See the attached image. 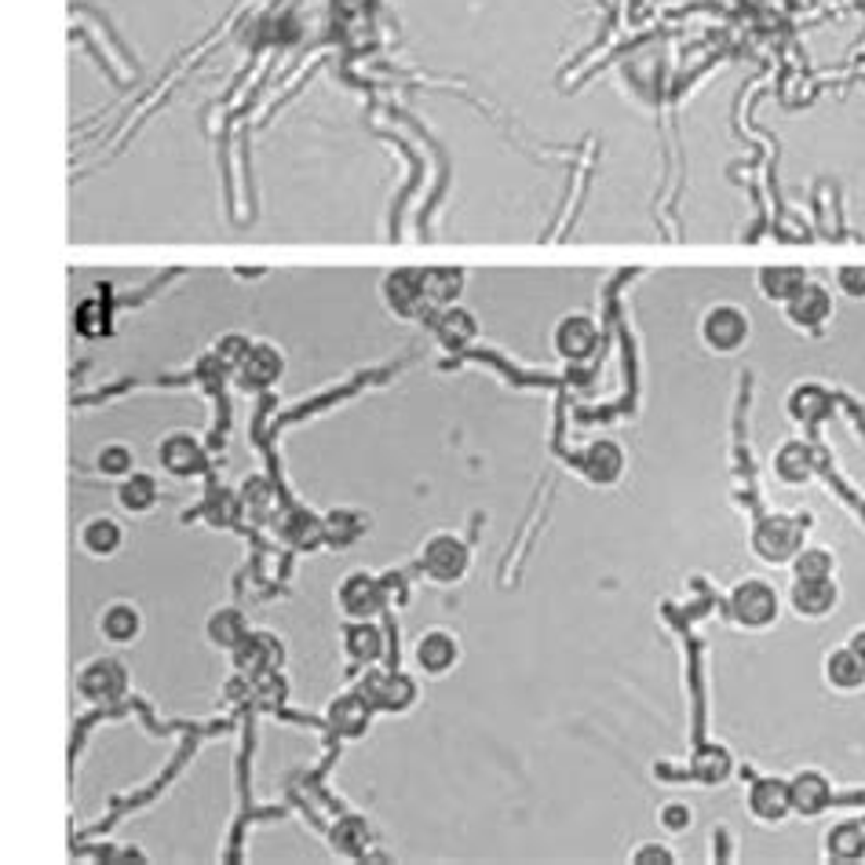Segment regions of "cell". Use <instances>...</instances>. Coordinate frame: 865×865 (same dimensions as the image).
<instances>
[{"mask_svg":"<svg viewBox=\"0 0 865 865\" xmlns=\"http://www.w3.org/2000/svg\"><path fill=\"white\" fill-rule=\"evenodd\" d=\"M464 285V275L456 267H435V270H424V293L431 304H446V300H453L461 293Z\"/></svg>","mask_w":865,"mask_h":865,"instance_id":"cell-31","label":"cell"},{"mask_svg":"<svg viewBox=\"0 0 865 865\" xmlns=\"http://www.w3.org/2000/svg\"><path fill=\"white\" fill-rule=\"evenodd\" d=\"M343 650L358 665H377L383 654V632L373 621H351L343 629Z\"/></svg>","mask_w":865,"mask_h":865,"instance_id":"cell-23","label":"cell"},{"mask_svg":"<svg viewBox=\"0 0 865 865\" xmlns=\"http://www.w3.org/2000/svg\"><path fill=\"white\" fill-rule=\"evenodd\" d=\"M77 540L92 559H110V556H118L124 545V529L113 515H92L85 519V526H81Z\"/></svg>","mask_w":865,"mask_h":865,"instance_id":"cell-17","label":"cell"},{"mask_svg":"<svg viewBox=\"0 0 865 865\" xmlns=\"http://www.w3.org/2000/svg\"><path fill=\"white\" fill-rule=\"evenodd\" d=\"M205 635H208V643H212L216 650H237V646L248 639V621H245L242 610L220 607V610L208 613Z\"/></svg>","mask_w":865,"mask_h":865,"instance_id":"cell-20","label":"cell"},{"mask_svg":"<svg viewBox=\"0 0 865 865\" xmlns=\"http://www.w3.org/2000/svg\"><path fill=\"white\" fill-rule=\"evenodd\" d=\"M789 566L796 577H832L837 573V559H832L829 548H800Z\"/></svg>","mask_w":865,"mask_h":865,"instance_id":"cell-32","label":"cell"},{"mask_svg":"<svg viewBox=\"0 0 865 865\" xmlns=\"http://www.w3.org/2000/svg\"><path fill=\"white\" fill-rule=\"evenodd\" d=\"M110 318V310L99 304V300H88V304H81V310H77V326H81V332H85V337H99L102 332V326H96V321H107ZM110 326V321H107Z\"/></svg>","mask_w":865,"mask_h":865,"instance_id":"cell-37","label":"cell"},{"mask_svg":"<svg viewBox=\"0 0 865 865\" xmlns=\"http://www.w3.org/2000/svg\"><path fill=\"white\" fill-rule=\"evenodd\" d=\"M702 337H705V343L712 351L731 354V351H738L748 340V315L742 307H734V304H719V307H712L705 315Z\"/></svg>","mask_w":865,"mask_h":865,"instance_id":"cell-6","label":"cell"},{"mask_svg":"<svg viewBox=\"0 0 865 865\" xmlns=\"http://www.w3.org/2000/svg\"><path fill=\"white\" fill-rule=\"evenodd\" d=\"M632 862L635 865H672L675 854L665 848V843H639V851H632Z\"/></svg>","mask_w":865,"mask_h":865,"instance_id":"cell-38","label":"cell"},{"mask_svg":"<svg viewBox=\"0 0 865 865\" xmlns=\"http://www.w3.org/2000/svg\"><path fill=\"white\" fill-rule=\"evenodd\" d=\"M727 610L731 618L748 632H764L778 621L781 613V599L778 588L764 577H745L731 588V599H727Z\"/></svg>","mask_w":865,"mask_h":865,"instance_id":"cell-2","label":"cell"},{"mask_svg":"<svg viewBox=\"0 0 865 865\" xmlns=\"http://www.w3.org/2000/svg\"><path fill=\"white\" fill-rule=\"evenodd\" d=\"M237 373H242L245 388H275L285 373V358L275 343H248L245 358L237 362Z\"/></svg>","mask_w":865,"mask_h":865,"instance_id":"cell-11","label":"cell"},{"mask_svg":"<svg viewBox=\"0 0 865 865\" xmlns=\"http://www.w3.org/2000/svg\"><path fill=\"white\" fill-rule=\"evenodd\" d=\"M826 858L829 862L865 858V829L858 821H837V826L826 832Z\"/></svg>","mask_w":865,"mask_h":865,"instance_id":"cell-26","label":"cell"},{"mask_svg":"<svg viewBox=\"0 0 865 865\" xmlns=\"http://www.w3.org/2000/svg\"><path fill=\"white\" fill-rule=\"evenodd\" d=\"M745 807L759 826H778L792 815V796H789V781L781 778H759L748 785Z\"/></svg>","mask_w":865,"mask_h":865,"instance_id":"cell-9","label":"cell"},{"mask_svg":"<svg viewBox=\"0 0 865 865\" xmlns=\"http://www.w3.org/2000/svg\"><path fill=\"white\" fill-rule=\"evenodd\" d=\"M337 607L348 621H373L388 610V592L383 581L369 570H351L337 585Z\"/></svg>","mask_w":865,"mask_h":865,"instance_id":"cell-4","label":"cell"},{"mask_svg":"<svg viewBox=\"0 0 865 865\" xmlns=\"http://www.w3.org/2000/svg\"><path fill=\"white\" fill-rule=\"evenodd\" d=\"M413 661H416V669L427 675H446L456 661H461V643H456V635L446 629H427L413 646Z\"/></svg>","mask_w":865,"mask_h":865,"instance_id":"cell-10","label":"cell"},{"mask_svg":"<svg viewBox=\"0 0 865 865\" xmlns=\"http://www.w3.org/2000/svg\"><path fill=\"white\" fill-rule=\"evenodd\" d=\"M862 515H865V504H862Z\"/></svg>","mask_w":865,"mask_h":865,"instance_id":"cell-41","label":"cell"},{"mask_svg":"<svg viewBox=\"0 0 865 865\" xmlns=\"http://www.w3.org/2000/svg\"><path fill=\"white\" fill-rule=\"evenodd\" d=\"M143 632V613L132 607V602H110L107 610L99 613V635L107 643H118V646H129L135 643V635Z\"/></svg>","mask_w":865,"mask_h":865,"instance_id":"cell-19","label":"cell"},{"mask_svg":"<svg viewBox=\"0 0 865 865\" xmlns=\"http://www.w3.org/2000/svg\"><path fill=\"white\" fill-rule=\"evenodd\" d=\"M789 796H792V811L796 815H821L829 804H832V785L826 775H818V770H800V775L789 778Z\"/></svg>","mask_w":865,"mask_h":865,"instance_id":"cell-13","label":"cell"},{"mask_svg":"<svg viewBox=\"0 0 865 865\" xmlns=\"http://www.w3.org/2000/svg\"><path fill=\"white\" fill-rule=\"evenodd\" d=\"M158 461L172 478H197V475H205L208 453H205V446L197 442V435L175 431L158 446Z\"/></svg>","mask_w":865,"mask_h":865,"instance_id":"cell-7","label":"cell"},{"mask_svg":"<svg viewBox=\"0 0 865 865\" xmlns=\"http://www.w3.org/2000/svg\"><path fill=\"white\" fill-rule=\"evenodd\" d=\"M789 410H792V416H796V421L811 424V421H818V416L826 413V394H821L818 388H800L789 399Z\"/></svg>","mask_w":865,"mask_h":865,"instance_id":"cell-36","label":"cell"},{"mask_svg":"<svg viewBox=\"0 0 865 865\" xmlns=\"http://www.w3.org/2000/svg\"><path fill=\"white\" fill-rule=\"evenodd\" d=\"M826 683L832 691H862L865 686V665L858 661V654L851 650V646H840V650H832L826 658Z\"/></svg>","mask_w":865,"mask_h":865,"instance_id":"cell-24","label":"cell"},{"mask_svg":"<svg viewBox=\"0 0 865 865\" xmlns=\"http://www.w3.org/2000/svg\"><path fill=\"white\" fill-rule=\"evenodd\" d=\"M596 340H599L596 321H592L588 315H566L556 326V337H551L559 358H570V362L588 358V354L596 351Z\"/></svg>","mask_w":865,"mask_h":865,"instance_id":"cell-12","label":"cell"},{"mask_svg":"<svg viewBox=\"0 0 865 865\" xmlns=\"http://www.w3.org/2000/svg\"><path fill=\"white\" fill-rule=\"evenodd\" d=\"M775 475L781 478V483H789V486L807 483V478L815 475V450H811L804 439L785 442L775 453Z\"/></svg>","mask_w":865,"mask_h":865,"instance_id":"cell-22","label":"cell"},{"mask_svg":"<svg viewBox=\"0 0 865 865\" xmlns=\"http://www.w3.org/2000/svg\"><path fill=\"white\" fill-rule=\"evenodd\" d=\"M281 537L293 548H318L326 540V519L310 512H289L281 519Z\"/></svg>","mask_w":865,"mask_h":865,"instance_id":"cell-27","label":"cell"},{"mask_svg":"<svg viewBox=\"0 0 865 865\" xmlns=\"http://www.w3.org/2000/svg\"><path fill=\"white\" fill-rule=\"evenodd\" d=\"M439 337L450 343V348H461L475 337V321L472 315H464V310H446L442 321H439Z\"/></svg>","mask_w":865,"mask_h":865,"instance_id":"cell-33","label":"cell"},{"mask_svg":"<svg viewBox=\"0 0 865 865\" xmlns=\"http://www.w3.org/2000/svg\"><path fill=\"white\" fill-rule=\"evenodd\" d=\"M804 515H764L748 537L756 559L770 562V566H785V562L796 559V551L804 548Z\"/></svg>","mask_w":865,"mask_h":865,"instance_id":"cell-1","label":"cell"},{"mask_svg":"<svg viewBox=\"0 0 865 865\" xmlns=\"http://www.w3.org/2000/svg\"><path fill=\"white\" fill-rule=\"evenodd\" d=\"M366 534H369V515L351 512V508H340V512L326 515V540H329V545L348 548V545L362 540Z\"/></svg>","mask_w":865,"mask_h":865,"instance_id":"cell-29","label":"cell"},{"mask_svg":"<svg viewBox=\"0 0 865 865\" xmlns=\"http://www.w3.org/2000/svg\"><path fill=\"white\" fill-rule=\"evenodd\" d=\"M366 697L373 708H383V712H405L416 702V686L399 672H377L366 686Z\"/></svg>","mask_w":865,"mask_h":865,"instance_id":"cell-15","label":"cell"},{"mask_svg":"<svg viewBox=\"0 0 865 865\" xmlns=\"http://www.w3.org/2000/svg\"><path fill=\"white\" fill-rule=\"evenodd\" d=\"M848 646H851L854 654H858V661L865 665V629H854V632H851V639H848Z\"/></svg>","mask_w":865,"mask_h":865,"instance_id":"cell-40","label":"cell"},{"mask_svg":"<svg viewBox=\"0 0 865 865\" xmlns=\"http://www.w3.org/2000/svg\"><path fill=\"white\" fill-rule=\"evenodd\" d=\"M807 285V275L804 270H796V267H764L759 270V293H764L767 300H792L800 293V289Z\"/></svg>","mask_w":865,"mask_h":865,"instance_id":"cell-28","label":"cell"},{"mask_svg":"<svg viewBox=\"0 0 865 865\" xmlns=\"http://www.w3.org/2000/svg\"><path fill=\"white\" fill-rule=\"evenodd\" d=\"M383 296L399 315H416L424 304H431L424 293V270H394L383 281Z\"/></svg>","mask_w":865,"mask_h":865,"instance_id":"cell-18","label":"cell"},{"mask_svg":"<svg viewBox=\"0 0 865 865\" xmlns=\"http://www.w3.org/2000/svg\"><path fill=\"white\" fill-rule=\"evenodd\" d=\"M581 472H585L596 486H613L624 475V453L618 442L599 439L581 453Z\"/></svg>","mask_w":865,"mask_h":865,"instance_id":"cell-16","label":"cell"},{"mask_svg":"<svg viewBox=\"0 0 865 865\" xmlns=\"http://www.w3.org/2000/svg\"><path fill=\"white\" fill-rule=\"evenodd\" d=\"M124 686H129V672H124V665L113 658H92L85 661V669L77 672V691L96 705L118 702L124 694Z\"/></svg>","mask_w":865,"mask_h":865,"instance_id":"cell-5","label":"cell"},{"mask_svg":"<svg viewBox=\"0 0 865 865\" xmlns=\"http://www.w3.org/2000/svg\"><path fill=\"white\" fill-rule=\"evenodd\" d=\"M416 562H421L424 577L435 581V585H456L472 570V548L456 534H431L421 545Z\"/></svg>","mask_w":865,"mask_h":865,"instance_id":"cell-3","label":"cell"},{"mask_svg":"<svg viewBox=\"0 0 865 865\" xmlns=\"http://www.w3.org/2000/svg\"><path fill=\"white\" fill-rule=\"evenodd\" d=\"M829 310H832V300L829 293L821 285H815V281H807L804 289H800L796 296L785 300V315L792 326H818V321H826L829 318Z\"/></svg>","mask_w":865,"mask_h":865,"instance_id":"cell-21","label":"cell"},{"mask_svg":"<svg viewBox=\"0 0 865 865\" xmlns=\"http://www.w3.org/2000/svg\"><path fill=\"white\" fill-rule=\"evenodd\" d=\"M840 602V588L832 577H796L789 588V607L800 613V618L821 621L837 610Z\"/></svg>","mask_w":865,"mask_h":865,"instance_id":"cell-8","label":"cell"},{"mask_svg":"<svg viewBox=\"0 0 865 865\" xmlns=\"http://www.w3.org/2000/svg\"><path fill=\"white\" fill-rule=\"evenodd\" d=\"M837 281L848 296H865V267H843Z\"/></svg>","mask_w":865,"mask_h":865,"instance_id":"cell-39","label":"cell"},{"mask_svg":"<svg viewBox=\"0 0 865 865\" xmlns=\"http://www.w3.org/2000/svg\"><path fill=\"white\" fill-rule=\"evenodd\" d=\"M731 753H727L723 745H705L697 748V756L691 759V775L697 781H705V785H716V781H723L731 775Z\"/></svg>","mask_w":865,"mask_h":865,"instance_id":"cell-30","label":"cell"},{"mask_svg":"<svg viewBox=\"0 0 865 865\" xmlns=\"http://www.w3.org/2000/svg\"><path fill=\"white\" fill-rule=\"evenodd\" d=\"M369 716H373V705L366 694H340L326 712L329 727L340 738H362L369 731Z\"/></svg>","mask_w":865,"mask_h":865,"instance_id":"cell-14","label":"cell"},{"mask_svg":"<svg viewBox=\"0 0 865 865\" xmlns=\"http://www.w3.org/2000/svg\"><path fill=\"white\" fill-rule=\"evenodd\" d=\"M658 821L665 832H672V837H680L694 826V807L686 804V800H665L661 811H658Z\"/></svg>","mask_w":865,"mask_h":865,"instance_id":"cell-34","label":"cell"},{"mask_svg":"<svg viewBox=\"0 0 865 865\" xmlns=\"http://www.w3.org/2000/svg\"><path fill=\"white\" fill-rule=\"evenodd\" d=\"M99 475H107V478H129L135 472V456L132 450H124V446H107V450L99 453Z\"/></svg>","mask_w":865,"mask_h":865,"instance_id":"cell-35","label":"cell"},{"mask_svg":"<svg viewBox=\"0 0 865 865\" xmlns=\"http://www.w3.org/2000/svg\"><path fill=\"white\" fill-rule=\"evenodd\" d=\"M158 500H161L158 483H154L150 475H143V472H132L121 483V489H118V504L129 515H147V512H154V508H158Z\"/></svg>","mask_w":865,"mask_h":865,"instance_id":"cell-25","label":"cell"}]
</instances>
